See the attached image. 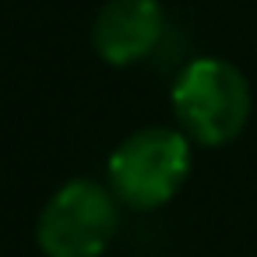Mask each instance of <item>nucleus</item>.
Listing matches in <instances>:
<instances>
[{
    "mask_svg": "<svg viewBox=\"0 0 257 257\" xmlns=\"http://www.w3.org/2000/svg\"><path fill=\"white\" fill-rule=\"evenodd\" d=\"M173 113L187 138L208 148L229 145L250 120V85L236 64L197 57L173 85Z\"/></svg>",
    "mask_w": 257,
    "mask_h": 257,
    "instance_id": "nucleus-1",
    "label": "nucleus"
},
{
    "mask_svg": "<svg viewBox=\"0 0 257 257\" xmlns=\"http://www.w3.org/2000/svg\"><path fill=\"white\" fill-rule=\"evenodd\" d=\"M190 162V138L183 131L145 127L120 141V148L109 155V190L134 211L162 208L187 183Z\"/></svg>",
    "mask_w": 257,
    "mask_h": 257,
    "instance_id": "nucleus-2",
    "label": "nucleus"
},
{
    "mask_svg": "<svg viewBox=\"0 0 257 257\" xmlns=\"http://www.w3.org/2000/svg\"><path fill=\"white\" fill-rule=\"evenodd\" d=\"M116 225V194L95 180H71L39 211L36 243L46 257H99Z\"/></svg>",
    "mask_w": 257,
    "mask_h": 257,
    "instance_id": "nucleus-3",
    "label": "nucleus"
},
{
    "mask_svg": "<svg viewBox=\"0 0 257 257\" xmlns=\"http://www.w3.org/2000/svg\"><path fill=\"white\" fill-rule=\"evenodd\" d=\"M162 32H166V15L159 0H109L95 15L92 46L106 64L127 67L145 60L162 43Z\"/></svg>",
    "mask_w": 257,
    "mask_h": 257,
    "instance_id": "nucleus-4",
    "label": "nucleus"
}]
</instances>
